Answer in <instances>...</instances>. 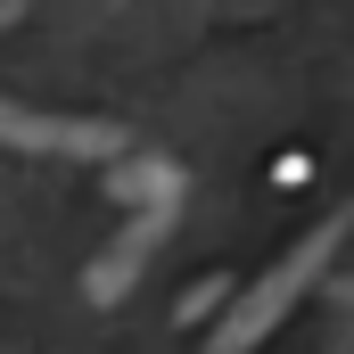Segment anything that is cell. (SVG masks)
<instances>
[{
    "instance_id": "obj_1",
    "label": "cell",
    "mask_w": 354,
    "mask_h": 354,
    "mask_svg": "<svg viewBox=\"0 0 354 354\" xmlns=\"http://www.w3.org/2000/svg\"><path fill=\"white\" fill-rule=\"evenodd\" d=\"M338 231H346V214H322V223H313V231H305V239H297V248H288V256H280V264H272L231 313H223V330H206V346H198V354H256L272 330L288 322V305L322 280V264L338 256Z\"/></svg>"
}]
</instances>
